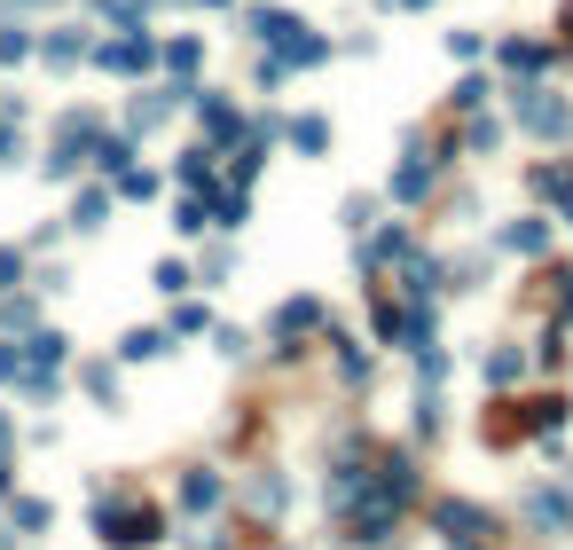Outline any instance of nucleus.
Returning <instances> with one entry per match:
<instances>
[{
	"label": "nucleus",
	"instance_id": "1",
	"mask_svg": "<svg viewBox=\"0 0 573 550\" xmlns=\"http://www.w3.org/2000/svg\"><path fill=\"white\" fill-rule=\"evenodd\" d=\"M103 542L150 550V542H157V511H150V503H142V511H103Z\"/></svg>",
	"mask_w": 573,
	"mask_h": 550
},
{
	"label": "nucleus",
	"instance_id": "2",
	"mask_svg": "<svg viewBox=\"0 0 573 550\" xmlns=\"http://www.w3.org/2000/svg\"><path fill=\"white\" fill-rule=\"evenodd\" d=\"M519 118L543 126V135H558V126H565V103H550V87H519Z\"/></svg>",
	"mask_w": 573,
	"mask_h": 550
},
{
	"label": "nucleus",
	"instance_id": "3",
	"mask_svg": "<svg viewBox=\"0 0 573 550\" xmlns=\"http://www.w3.org/2000/svg\"><path fill=\"white\" fill-rule=\"evenodd\" d=\"M441 527H448V542H471V535H480L487 520H480L471 503H441Z\"/></svg>",
	"mask_w": 573,
	"mask_h": 550
},
{
	"label": "nucleus",
	"instance_id": "4",
	"mask_svg": "<svg viewBox=\"0 0 573 550\" xmlns=\"http://www.w3.org/2000/svg\"><path fill=\"white\" fill-rule=\"evenodd\" d=\"M165 346H174V338H165V331H133V338H126V354H133V362H142V354H150V362H157V354H165Z\"/></svg>",
	"mask_w": 573,
	"mask_h": 550
},
{
	"label": "nucleus",
	"instance_id": "5",
	"mask_svg": "<svg viewBox=\"0 0 573 550\" xmlns=\"http://www.w3.org/2000/svg\"><path fill=\"white\" fill-rule=\"evenodd\" d=\"M181 496H189V503H213V496H220V479H213V472H189V479H181Z\"/></svg>",
	"mask_w": 573,
	"mask_h": 550
},
{
	"label": "nucleus",
	"instance_id": "6",
	"mask_svg": "<svg viewBox=\"0 0 573 550\" xmlns=\"http://www.w3.org/2000/svg\"><path fill=\"white\" fill-rule=\"evenodd\" d=\"M511 252H543V220H519V229H511Z\"/></svg>",
	"mask_w": 573,
	"mask_h": 550
},
{
	"label": "nucleus",
	"instance_id": "7",
	"mask_svg": "<svg viewBox=\"0 0 573 550\" xmlns=\"http://www.w3.org/2000/svg\"><path fill=\"white\" fill-rule=\"evenodd\" d=\"M558 189H565V181H558ZM565 220H573V189H565Z\"/></svg>",
	"mask_w": 573,
	"mask_h": 550
}]
</instances>
